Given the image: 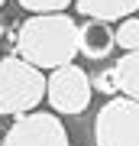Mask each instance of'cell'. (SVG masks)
Segmentation results:
<instances>
[{
    "label": "cell",
    "mask_w": 139,
    "mask_h": 146,
    "mask_svg": "<svg viewBox=\"0 0 139 146\" xmlns=\"http://www.w3.org/2000/svg\"><path fill=\"white\" fill-rule=\"evenodd\" d=\"M23 10H32V13H62L68 3L74 0H16Z\"/></svg>",
    "instance_id": "30bf717a"
},
{
    "label": "cell",
    "mask_w": 139,
    "mask_h": 146,
    "mask_svg": "<svg viewBox=\"0 0 139 146\" xmlns=\"http://www.w3.org/2000/svg\"><path fill=\"white\" fill-rule=\"evenodd\" d=\"M3 3H7V0H0V7H3Z\"/></svg>",
    "instance_id": "4fadbf2b"
},
{
    "label": "cell",
    "mask_w": 139,
    "mask_h": 146,
    "mask_svg": "<svg viewBox=\"0 0 139 146\" xmlns=\"http://www.w3.org/2000/svg\"><path fill=\"white\" fill-rule=\"evenodd\" d=\"M113 36H117V46L120 49H139V16H123L120 20V26L113 29Z\"/></svg>",
    "instance_id": "9c48e42d"
},
{
    "label": "cell",
    "mask_w": 139,
    "mask_h": 146,
    "mask_svg": "<svg viewBox=\"0 0 139 146\" xmlns=\"http://www.w3.org/2000/svg\"><path fill=\"white\" fill-rule=\"evenodd\" d=\"M78 13L94 16V20H123L139 10V0H74Z\"/></svg>",
    "instance_id": "52a82bcc"
},
{
    "label": "cell",
    "mask_w": 139,
    "mask_h": 146,
    "mask_svg": "<svg viewBox=\"0 0 139 146\" xmlns=\"http://www.w3.org/2000/svg\"><path fill=\"white\" fill-rule=\"evenodd\" d=\"M45 98V75L20 55L0 58V114H29Z\"/></svg>",
    "instance_id": "7a4b0ae2"
},
{
    "label": "cell",
    "mask_w": 139,
    "mask_h": 146,
    "mask_svg": "<svg viewBox=\"0 0 139 146\" xmlns=\"http://www.w3.org/2000/svg\"><path fill=\"white\" fill-rule=\"evenodd\" d=\"M113 68H117V88L126 98L139 101V49H129Z\"/></svg>",
    "instance_id": "ba28073f"
},
{
    "label": "cell",
    "mask_w": 139,
    "mask_h": 146,
    "mask_svg": "<svg viewBox=\"0 0 139 146\" xmlns=\"http://www.w3.org/2000/svg\"><path fill=\"white\" fill-rule=\"evenodd\" d=\"M0 146H3V136H0Z\"/></svg>",
    "instance_id": "7c38bea8"
},
{
    "label": "cell",
    "mask_w": 139,
    "mask_h": 146,
    "mask_svg": "<svg viewBox=\"0 0 139 146\" xmlns=\"http://www.w3.org/2000/svg\"><path fill=\"white\" fill-rule=\"evenodd\" d=\"M113 46H117V36H113V29H110L107 20L88 16V23L78 26V52H81L84 58L100 62V58H107L110 52H113Z\"/></svg>",
    "instance_id": "8992f818"
},
{
    "label": "cell",
    "mask_w": 139,
    "mask_h": 146,
    "mask_svg": "<svg viewBox=\"0 0 139 146\" xmlns=\"http://www.w3.org/2000/svg\"><path fill=\"white\" fill-rule=\"evenodd\" d=\"M20 58L36 68H58L78 55V23L68 13H36L20 26Z\"/></svg>",
    "instance_id": "6da1fadb"
},
{
    "label": "cell",
    "mask_w": 139,
    "mask_h": 146,
    "mask_svg": "<svg viewBox=\"0 0 139 146\" xmlns=\"http://www.w3.org/2000/svg\"><path fill=\"white\" fill-rule=\"evenodd\" d=\"M91 94H94L91 78L84 75V68L71 62L52 68V75L45 78V98L58 114H84L91 104Z\"/></svg>",
    "instance_id": "277c9868"
},
{
    "label": "cell",
    "mask_w": 139,
    "mask_h": 146,
    "mask_svg": "<svg viewBox=\"0 0 139 146\" xmlns=\"http://www.w3.org/2000/svg\"><path fill=\"white\" fill-rule=\"evenodd\" d=\"M3 146H71L68 143V130L55 114H20L16 123L7 130Z\"/></svg>",
    "instance_id": "5b68a950"
},
{
    "label": "cell",
    "mask_w": 139,
    "mask_h": 146,
    "mask_svg": "<svg viewBox=\"0 0 139 146\" xmlns=\"http://www.w3.org/2000/svg\"><path fill=\"white\" fill-rule=\"evenodd\" d=\"M94 143L97 146H139V101L110 98L97 110L94 120Z\"/></svg>",
    "instance_id": "3957f363"
},
{
    "label": "cell",
    "mask_w": 139,
    "mask_h": 146,
    "mask_svg": "<svg viewBox=\"0 0 139 146\" xmlns=\"http://www.w3.org/2000/svg\"><path fill=\"white\" fill-rule=\"evenodd\" d=\"M91 84H94L97 91H103L107 98H110V94H117V91H120V88H117V68H103Z\"/></svg>",
    "instance_id": "8fae6325"
}]
</instances>
